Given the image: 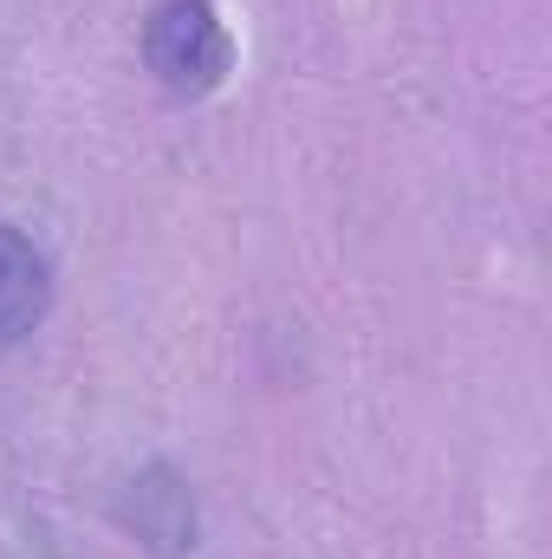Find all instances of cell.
<instances>
[{
  "label": "cell",
  "mask_w": 552,
  "mask_h": 559,
  "mask_svg": "<svg viewBox=\"0 0 552 559\" xmlns=\"http://www.w3.org/2000/svg\"><path fill=\"white\" fill-rule=\"evenodd\" d=\"M46 306H52V267H46V254L20 228L0 222V345L26 338L46 319Z\"/></svg>",
  "instance_id": "7a4b0ae2"
},
{
  "label": "cell",
  "mask_w": 552,
  "mask_h": 559,
  "mask_svg": "<svg viewBox=\"0 0 552 559\" xmlns=\"http://www.w3.org/2000/svg\"><path fill=\"white\" fill-rule=\"evenodd\" d=\"M143 66L169 98H208L235 72V33L215 0H163L143 20Z\"/></svg>",
  "instance_id": "6da1fadb"
}]
</instances>
